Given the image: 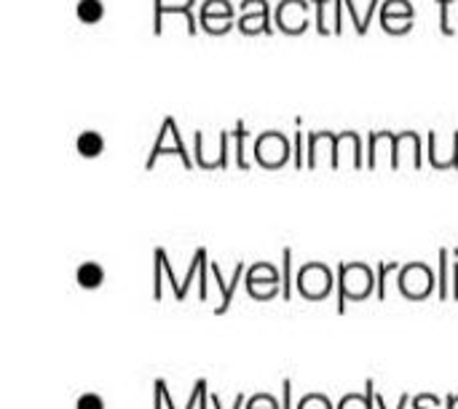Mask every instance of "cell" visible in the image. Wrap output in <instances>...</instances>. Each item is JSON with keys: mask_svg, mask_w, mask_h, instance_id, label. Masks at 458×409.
<instances>
[{"mask_svg": "<svg viewBox=\"0 0 458 409\" xmlns=\"http://www.w3.org/2000/svg\"><path fill=\"white\" fill-rule=\"evenodd\" d=\"M376 287V273L368 263H341L338 265V311H346V300H365Z\"/></svg>", "mask_w": 458, "mask_h": 409, "instance_id": "cell-1", "label": "cell"}, {"mask_svg": "<svg viewBox=\"0 0 458 409\" xmlns=\"http://www.w3.org/2000/svg\"><path fill=\"white\" fill-rule=\"evenodd\" d=\"M397 287L408 300H424L435 289V273L427 263H408L397 273Z\"/></svg>", "mask_w": 458, "mask_h": 409, "instance_id": "cell-2", "label": "cell"}, {"mask_svg": "<svg viewBox=\"0 0 458 409\" xmlns=\"http://www.w3.org/2000/svg\"><path fill=\"white\" fill-rule=\"evenodd\" d=\"M298 289L309 300H322L333 289V271L325 263H309L298 273Z\"/></svg>", "mask_w": 458, "mask_h": 409, "instance_id": "cell-3", "label": "cell"}, {"mask_svg": "<svg viewBox=\"0 0 458 409\" xmlns=\"http://www.w3.org/2000/svg\"><path fill=\"white\" fill-rule=\"evenodd\" d=\"M255 155L263 166L276 169L290 158V142L282 131H266L255 145Z\"/></svg>", "mask_w": 458, "mask_h": 409, "instance_id": "cell-4", "label": "cell"}, {"mask_svg": "<svg viewBox=\"0 0 458 409\" xmlns=\"http://www.w3.org/2000/svg\"><path fill=\"white\" fill-rule=\"evenodd\" d=\"M429 161L437 169H458V131H451L448 139L429 131Z\"/></svg>", "mask_w": 458, "mask_h": 409, "instance_id": "cell-5", "label": "cell"}, {"mask_svg": "<svg viewBox=\"0 0 458 409\" xmlns=\"http://www.w3.org/2000/svg\"><path fill=\"white\" fill-rule=\"evenodd\" d=\"M424 158V145L416 131H400L394 139V169L400 166H413L419 169Z\"/></svg>", "mask_w": 458, "mask_h": 409, "instance_id": "cell-6", "label": "cell"}, {"mask_svg": "<svg viewBox=\"0 0 458 409\" xmlns=\"http://www.w3.org/2000/svg\"><path fill=\"white\" fill-rule=\"evenodd\" d=\"M341 166H362V139L357 131H341L335 134V169Z\"/></svg>", "mask_w": 458, "mask_h": 409, "instance_id": "cell-7", "label": "cell"}, {"mask_svg": "<svg viewBox=\"0 0 458 409\" xmlns=\"http://www.w3.org/2000/svg\"><path fill=\"white\" fill-rule=\"evenodd\" d=\"M413 5L408 0H386L381 5V21L389 32H405L413 24Z\"/></svg>", "mask_w": 458, "mask_h": 409, "instance_id": "cell-8", "label": "cell"}, {"mask_svg": "<svg viewBox=\"0 0 458 409\" xmlns=\"http://www.w3.org/2000/svg\"><path fill=\"white\" fill-rule=\"evenodd\" d=\"M276 21L284 32H303L309 24V3L306 0H282L276 8Z\"/></svg>", "mask_w": 458, "mask_h": 409, "instance_id": "cell-9", "label": "cell"}, {"mask_svg": "<svg viewBox=\"0 0 458 409\" xmlns=\"http://www.w3.org/2000/svg\"><path fill=\"white\" fill-rule=\"evenodd\" d=\"M271 8L266 0H244L242 3V16H239V27L244 32H271Z\"/></svg>", "mask_w": 458, "mask_h": 409, "instance_id": "cell-10", "label": "cell"}, {"mask_svg": "<svg viewBox=\"0 0 458 409\" xmlns=\"http://www.w3.org/2000/svg\"><path fill=\"white\" fill-rule=\"evenodd\" d=\"M394 139H397V134H392V131L370 134V139H368V166L370 169L381 166L384 161L394 169Z\"/></svg>", "mask_w": 458, "mask_h": 409, "instance_id": "cell-11", "label": "cell"}, {"mask_svg": "<svg viewBox=\"0 0 458 409\" xmlns=\"http://www.w3.org/2000/svg\"><path fill=\"white\" fill-rule=\"evenodd\" d=\"M309 166H317L319 161H327L335 166V134L333 131H314L309 134Z\"/></svg>", "mask_w": 458, "mask_h": 409, "instance_id": "cell-12", "label": "cell"}, {"mask_svg": "<svg viewBox=\"0 0 458 409\" xmlns=\"http://www.w3.org/2000/svg\"><path fill=\"white\" fill-rule=\"evenodd\" d=\"M201 19H204L207 29H212L215 19H223L225 24H231V19H233V5H231L228 0H207V3L201 5Z\"/></svg>", "mask_w": 458, "mask_h": 409, "instance_id": "cell-13", "label": "cell"}, {"mask_svg": "<svg viewBox=\"0 0 458 409\" xmlns=\"http://www.w3.org/2000/svg\"><path fill=\"white\" fill-rule=\"evenodd\" d=\"M78 284L83 287V289H97V287H102V281H105V271H102V265H97V263H83L81 268H78Z\"/></svg>", "mask_w": 458, "mask_h": 409, "instance_id": "cell-14", "label": "cell"}, {"mask_svg": "<svg viewBox=\"0 0 458 409\" xmlns=\"http://www.w3.org/2000/svg\"><path fill=\"white\" fill-rule=\"evenodd\" d=\"M373 394H376V386L373 380H368L365 394H346L335 409H373Z\"/></svg>", "mask_w": 458, "mask_h": 409, "instance_id": "cell-15", "label": "cell"}, {"mask_svg": "<svg viewBox=\"0 0 458 409\" xmlns=\"http://www.w3.org/2000/svg\"><path fill=\"white\" fill-rule=\"evenodd\" d=\"M344 5L349 8V13H352V21H354L357 32H360V35H365V32H368V24H370V19L376 16L378 0H370V3H368V13H365V16H360V13H357V3H354V0H344Z\"/></svg>", "mask_w": 458, "mask_h": 409, "instance_id": "cell-16", "label": "cell"}, {"mask_svg": "<svg viewBox=\"0 0 458 409\" xmlns=\"http://www.w3.org/2000/svg\"><path fill=\"white\" fill-rule=\"evenodd\" d=\"M102 147H105V139H102L97 131H83V134L78 137V153H81V155H86V158L99 155V153H102Z\"/></svg>", "mask_w": 458, "mask_h": 409, "instance_id": "cell-17", "label": "cell"}, {"mask_svg": "<svg viewBox=\"0 0 458 409\" xmlns=\"http://www.w3.org/2000/svg\"><path fill=\"white\" fill-rule=\"evenodd\" d=\"M451 297V249H440V300Z\"/></svg>", "mask_w": 458, "mask_h": 409, "instance_id": "cell-18", "label": "cell"}, {"mask_svg": "<svg viewBox=\"0 0 458 409\" xmlns=\"http://www.w3.org/2000/svg\"><path fill=\"white\" fill-rule=\"evenodd\" d=\"M394 273H400V265L397 263H378V273H376V297L378 300H386V281L394 276Z\"/></svg>", "mask_w": 458, "mask_h": 409, "instance_id": "cell-19", "label": "cell"}, {"mask_svg": "<svg viewBox=\"0 0 458 409\" xmlns=\"http://www.w3.org/2000/svg\"><path fill=\"white\" fill-rule=\"evenodd\" d=\"M314 5H317V29L319 32H333L330 8H335V0H314Z\"/></svg>", "mask_w": 458, "mask_h": 409, "instance_id": "cell-20", "label": "cell"}, {"mask_svg": "<svg viewBox=\"0 0 458 409\" xmlns=\"http://www.w3.org/2000/svg\"><path fill=\"white\" fill-rule=\"evenodd\" d=\"M250 281H271V284H279V273H276L274 265L258 263V265H252V271H250Z\"/></svg>", "mask_w": 458, "mask_h": 409, "instance_id": "cell-21", "label": "cell"}, {"mask_svg": "<svg viewBox=\"0 0 458 409\" xmlns=\"http://www.w3.org/2000/svg\"><path fill=\"white\" fill-rule=\"evenodd\" d=\"M102 13H105V5H102L99 0H81V3H78V16H81L83 21H97Z\"/></svg>", "mask_w": 458, "mask_h": 409, "instance_id": "cell-22", "label": "cell"}, {"mask_svg": "<svg viewBox=\"0 0 458 409\" xmlns=\"http://www.w3.org/2000/svg\"><path fill=\"white\" fill-rule=\"evenodd\" d=\"M298 409H333V402L325 394H306Z\"/></svg>", "mask_w": 458, "mask_h": 409, "instance_id": "cell-23", "label": "cell"}, {"mask_svg": "<svg viewBox=\"0 0 458 409\" xmlns=\"http://www.w3.org/2000/svg\"><path fill=\"white\" fill-rule=\"evenodd\" d=\"M440 3V8H443V13H440V27H443V32H456V27H454V0H437Z\"/></svg>", "mask_w": 458, "mask_h": 409, "instance_id": "cell-24", "label": "cell"}, {"mask_svg": "<svg viewBox=\"0 0 458 409\" xmlns=\"http://www.w3.org/2000/svg\"><path fill=\"white\" fill-rule=\"evenodd\" d=\"M411 405H416V407H427V409L443 407V402H440L435 394H419V396H413V399H411Z\"/></svg>", "mask_w": 458, "mask_h": 409, "instance_id": "cell-25", "label": "cell"}, {"mask_svg": "<svg viewBox=\"0 0 458 409\" xmlns=\"http://www.w3.org/2000/svg\"><path fill=\"white\" fill-rule=\"evenodd\" d=\"M75 409H105V402H102V396H97V394H83V396L78 399V407Z\"/></svg>", "mask_w": 458, "mask_h": 409, "instance_id": "cell-26", "label": "cell"}, {"mask_svg": "<svg viewBox=\"0 0 458 409\" xmlns=\"http://www.w3.org/2000/svg\"><path fill=\"white\" fill-rule=\"evenodd\" d=\"M451 255L456 257V260L451 263V297L458 300V249H454Z\"/></svg>", "mask_w": 458, "mask_h": 409, "instance_id": "cell-27", "label": "cell"}, {"mask_svg": "<svg viewBox=\"0 0 458 409\" xmlns=\"http://www.w3.org/2000/svg\"><path fill=\"white\" fill-rule=\"evenodd\" d=\"M290 265H293V255L290 249H284V297L290 300Z\"/></svg>", "mask_w": 458, "mask_h": 409, "instance_id": "cell-28", "label": "cell"}, {"mask_svg": "<svg viewBox=\"0 0 458 409\" xmlns=\"http://www.w3.org/2000/svg\"><path fill=\"white\" fill-rule=\"evenodd\" d=\"M303 142H306V137L298 131V134H295V166H298V169L303 166Z\"/></svg>", "mask_w": 458, "mask_h": 409, "instance_id": "cell-29", "label": "cell"}, {"mask_svg": "<svg viewBox=\"0 0 458 409\" xmlns=\"http://www.w3.org/2000/svg\"><path fill=\"white\" fill-rule=\"evenodd\" d=\"M290 396H293V386L290 380H284V409H290Z\"/></svg>", "mask_w": 458, "mask_h": 409, "instance_id": "cell-30", "label": "cell"}, {"mask_svg": "<svg viewBox=\"0 0 458 409\" xmlns=\"http://www.w3.org/2000/svg\"><path fill=\"white\" fill-rule=\"evenodd\" d=\"M448 409H458V394H451V396H448Z\"/></svg>", "mask_w": 458, "mask_h": 409, "instance_id": "cell-31", "label": "cell"}, {"mask_svg": "<svg viewBox=\"0 0 458 409\" xmlns=\"http://www.w3.org/2000/svg\"><path fill=\"white\" fill-rule=\"evenodd\" d=\"M411 407H413V409H427V407H416V405H411Z\"/></svg>", "mask_w": 458, "mask_h": 409, "instance_id": "cell-32", "label": "cell"}]
</instances>
